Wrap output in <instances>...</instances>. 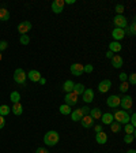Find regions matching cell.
Masks as SVG:
<instances>
[{
    "instance_id": "1",
    "label": "cell",
    "mask_w": 136,
    "mask_h": 153,
    "mask_svg": "<svg viewBox=\"0 0 136 153\" xmlns=\"http://www.w3.org/2000/svg\"><path fill=\"white\" fill-rule=\"evenodd\" d=\"M58 140H60V135H58V133L55 130L48 131V133L44 135V142H45V145H48V146H55V145H57Z\"/></svg>"
},
{
    "instance_id": "2",
    "label": "cell",
    "mask_w": 136,
    "mask_h": 153,
    "mask_svg": "<svg viewBox=\"0 0 136 153\" xmlns=\"http://www.w3.org/2000/svg\"><path fill=\"white\" fill-rule=\"evenodd\" d=\"M113 119H114V122H117V123H124V124H126V123H129V115H128V112L126 111H117L116 114L113 115Z\"/></svg>"
},
{
    "instance_id": "3",
    "label": "cell",
    "mask_w": 136,
    "mask_h": 153,
    "mask_svg": "<svg viewBox=\"0 0 136 153\" xmlns=\"http://www.w3.org/2000/svg\"><path fill=\"white\" fill-rule=\"evenodd\" d=\"M26 78H27V75L23 69H16L15 71H14V81H15L16 84L25 85L26 84Z\"/></svg>"
},
{
    "instance_id": "4",
    "label": "cell",
    "mask_w": 136,
    "mask_h": 153,
    "mask_svg": "<svg viewBox=\"0 0 136 153\" xmlns=\"http://www.w3.org/2000/svg\"><path fill=\"white\" fill-rule=\"evenodd\" d=\"M113 23L117 29H125V27H128V21H126V18L124 15H116L113 19Z\"/></svg>"
},
{
    "instance_id": "5",
    "label": "cell",
    "mask_w": 136,
    "mask_h": 153,
    "mask_svg": "<svg viewBox=\"0 0 136 153\" xmlns=\"http://www.w3.org/2000/svg\"><path fill=\"white\" fill-rule=\"evenodd\" d=\"M132 104H133V100L131 96H124V97H120V105L123 107V111L124 109H128L129 111L131 108H132Z\"/></svg>"
},
{
    "instance_id": "6",
    "label": "cell",
    "mask_w": 136,
    "mask_h": 153,
    "mask_svg": "<svg viewBox=\"0 0 136 153\" xmlns=\"http://www.w3.org/2000/svg\"><path fill=\"white\" fill-rule=\"evenodd\" d=\"M64 6H65L64 0H55L52 3V11L55 14H60V13H63V10H64Z\"/></svg>"
},
{
    "instance_id": "7",
    "label": "cell",
    "mask_w": 136,
    "mask_h": 153,
    "mask_svg": "<svg viewBox=\"0 0 136 153\" xmlns=\"http://www.w3.org/2000/svg\"><path fill=\"white\" fill-rule=\"evenodd\" d=\"M106 104H107V107H110V108H117L120 105V97L116 95L109 96V97L106 98Z\"/></svg>"
},
{
    "instance_id": "8",
    "label": "cell",
    "mask_w": 136,
    "mask_h": 153,
    "mask_svg": "<svg viewBox=\"0 0 136 153\" xmlns=\"http://www.w3.org/2000/svg\"><path fill=\"white\" fill-rule=\"evenodd\" d=\"M110 88H112V81H110V79H104V81H101L99 85H98V90H99L101 93L109 92Z\"/></svg>"
},
{
    "instance_id": "9",
    "label": "cell",
    "mask_w": 136,
    "mask_h": 153,
    "mask_svg": "<svg viewBox=\"0 0 136 153\" xmlns=\"http://www.w3.org/2000/svg\"><path fill=\"white\" fill-rule=\"evenodd\" d=\"M65 104L69 105V107H74V105H76V103H78V96L75 95V93H67L65 95Z\"/></svg>"
},
{
    "instance_id": "10",
    "label": "cell",
    "mask_w": 136,
    "mask_h": 153,
    "mask_svg": "<svg viewBox=\"0 0 136 153\" xmlns=\"http://www.w3.org/2000/svg\"><path fill=\"white\" fill-rule=\"evenodd\" d=\"M30 29H31V23H30L29 21L20 22L19 25H18V32L20 33V36H22V34H26L27 32H30Z\"/></svg>"
},
{
    "instance_id": "11",
    "label": "cell",
    "mask_w": 136,
    "mask_h": 153,
    "mask_svg": "<svg viewBox=\"0 0 136 153\" xmlns=\"http://www.w3.org/2000/svg\"><path fill=\"white\" fill-rule=\"evenodd\" d=\"M82 97H83L82 100L88 104V103H91V101L94 100V90H93V89H84Z\"/></svg>"
},
{
    "instance_id": "12",
    "label": "cell",
    "mask_w": 136,
    "mask_h": 153,
    "mask_svg": "<svg viewBox=\"0 0 136 153\" xmlns=\"http://www.w3.org/2000/svg\"><path fill=\"white\" fill-rule=\"evenodd\" d=\"M71 72L75 75V77H80V75L84 72L83 64H80V63H74V64L71 66Z\"/></svg>"
},
{
    "instance_id": "13",
    "label": "cell",
    "mask_w": 136,
    "mask_h": 153,
    "mask_svg": "<svg viewBox=\"0 0 136 153\" xmlns=\"http://www.w3.org/2000/svg\"><path fill=\"white\" fill-rule=\"evenodd\" d=\"M80 123L84 129H90V127H93V124H94V119H93L90 115H84L80 119Z\"/></svg>"
},
{
    "instance_id": "14",
    "label": "cell",
    "mask_w": 136,
    "mask_h": 153,
    "mask_svg": "<svg viewBox=\"0 0 136 153\" xmlns=\"http://www.w3.org/2000/svg\"><path fill=\"white\" fill-rule=\"evenodd\" d=\"M26 75L31 82H39V79H41V72L37 71V70H30Z\"/></svg>"
},
{
    "instance_id": "15",
    "label": "cell",
    "mask_w": 136,
    "mask_h": 153,
    "mask_svg": "<svg viewBox=\"0 0 136 153\" xmlns=\"http://www.w3.org/2000/svg\"><path fill=\"white\" fill-rule=\"evenodd\" d=\"M112 36H113L114 41H120V40H123L124 37H125V33H124V29H117V27H114V30L112 32Z\"/></svg>"
},
{
    "instance_id": "16",
    "label": "cell",
    "mask_w": 136,
    "mask_h": 153,
    "mask_svg": "<svg viewBox=\"0 0 136 153\" xmlns=\"http://www.w3.org/2000/svg\"><path fill=\"white\" fill-rule=\"evenodd\" d=\"M110 60H112V66L114 69H121L123 67V58L120 55H114Z\"/></svg>"
},
{
    "instance_id": "17",
    "label": "cell",
    "mask_w": 136,
    "mask_h": 153,
    "mask_svg": "<svg viewBox=\"0 0 136 153\" xmlns=\"http://www.w3.org/2000/svg\"><path fill=\"white\" fill-rule=\"evenodd\" d=\"M69 115H71V118H72V120H74V122H80V119L84 116L83 112H82V108L74 109V111H72Z\"/></svg>"
},
{
    "instance_id": "18",
    "label": "cell",
    "mask_w": 136,
    "mask_h": 153,
    "mask_svg": "<svg viewBox=\"0 0 136 153\" xmlns=\"http://www.w3.org/2000/svg\"><path fill=\"white\" fill-rule=\"evenodd\" d=\"M95 141H97L99 145H104V143L107 142V135L106 133H104V131H99V133L95 134Z\"/></svg>"
},
{
    "instance_id": "19",
    "label": "cell",
    "mask_w": 136,
    "mask_h": 153,
    "mask_svg": "<svg viewBox=\"0 0 136 153\" xmlns=\"http://www.w3.org/2000/svg\"><path fill=\"white\" fill-rule=\"evenodd\" d=\"M121 49H123V45H121L118 41H113V42H110V44H109V51H110V52L118 53Z\"/></svg>"
},
{
    "instance_id": "20",
    "label": "cell",
    "mask_w": 136,
    "mask_h": 153,
    "mask_svg": "<svg viewBox=\"0 0 136 153\" xmlns=\"http://www.w3.org/2000/svg\"><path fill=\"white\" fill-rule=\"evenodd\" d=\"M101 122L104 124H110L113 123L114 119H113V114H110V112H106V114H102V116H101Z\"/></svg>"
},
{
    "instance_id": "21",
    "label": "cell",
    "mask_w": 136,
    "mask_h": 153,
    "mask_svg": "<svg viewBox=\"0 0 136 153\" xmlns=\"http://www.w3.org/2000/svg\"><path fill=\"white\" fill-rule=\"evenodd\" d=\"M84 92V85L83 84H75L74 89H72V93H75L76 96H82Z\"/></svg>"
},
{
    "instance_id": "22",
    "label": "cell",
    "mask_w": 136,
    "mask_h": 153,
    "mask_svg": "<svg viewBox=\"0 0 136 153\" xmlns=\"http://www.w3.org/2000/svg\"><path fill=\"white\" fill-rule=\"evenodd\" d=\"M11 111H12V114L16 115V116L22 115L23 108H22V105H20V103H15V104H12V107H11Z\"/></svg>"
},
{
    "instance_id": "23",
    "label": "cell",
    "mask_w": 136,
    "mask_h": 153,
    "mask_svg": "<svg viewBox=\"0 0 136 153\" xmlns=\"http://www.w3.org/2000/svg\"><path fill=\"white\" fill-rule=\"evenodd\" d=\"M74 81H71V79H67V81L64 82V85H63V90L65 92V93H71L72 89H74Z\"/></svg>"
},
{
    "instance_id": "24",
    "label": "cell",
    "mask_w": 136,
    "mask_h": 153,
    "mask_svg": "<svg viewBox=\"0 0 136 153\" xmlns=\"http://www.w3.org/2000/svg\"><path fill=\"white\" fill-rule=\"evenodd\" d=\"M88 115H90L94 120H95V119H101V116H102V111H101L99 108H93V109H90Z\"/></svg>"
},
{
    "instance_id": "25",
    "label": "cell",
    "mask_w": 136,
    "mask_h": 153,
    "mask_svg": "<svg viewBox=\"0 0 136 153\" xmlns=\"http://www.w3.org/2000/svg\"><path fill=\"white\" fill-rule=\"evenodd\" d=\"M58 111H60V114H61V115H69L72 112V109H71V107H69V105L61 104V105H60V108H58Z\"/></svg>"
},
{
    "instance_id": "26",
    "label": "cell",
    "mask_w": 136,
    "mask_h": 153,
    "mask_svg": "<svg viewBox=\"0 0 136 153\" xmlns=\"http://www.w3.org/2000/svg\"><path fill=\"white\" fill-rule=\"evenodd\" d=\"M10 19V13L6 8H0V21H8Z\"/></svg>"
},
{
    "instance_id": "27",
    "label": "cell",
    "mask_w": 136,
    "mask_h": 153,
    "mask_svg": "<svg viewBox=\"0 0 136 153\" xmlns=\"http://www.w3.org/2000/svg\"><path fill=\"white\" fill-rule=\"evenodd\" d=\"M10 100L12 101L14 104H15V103H19V101H20V95H19V92H12V93L10 95Z\"/></svg>"
},
{
    "instance_id": "28",
    "label": "cell",
    "mask_w": 136,
    "mask_h": 153,
    "mask_svg": "<svg viewBox=\"0 0 136 153\" xmlns=\"http://www.w3.org/2000/svg\"><path fill=\"white\" fill-rule=\"evenodd\" d=\"M10 111H11V108L8 107V105H6V104L0 105V115H1V116H6V115H8V114H10Z\"/></svg>"
},
{
    "instance_id": "29",
    "label": "cell",
    "mask_w": 136,
    "mask_h": 153,
    "mask_svg": "<svg viewBox=\"0 0 136 153\" xmlns=\"http://www.w3.org/2000/svg\"><path fill=\"white\" fill-rule=\"evenodd\" d=\"M109 126H110V130L113 131V133H118V131L121 130L120 123H117V122H113V123H110Z\"/></svg>"
},
{
    "instance_id": "30",
    "label": "cell",
    "mask_w": 136,
    "mask_h": 153,
    "mask_svg": "<svg viewBox=\"0 0 136 153\" xmlns=\"http://www.w3.org/2000/svg\"><path fill=\"white\" fill-rule=\"evenodd\" d=\"M19 42L22 45H27V44H30V37L27 36V34H22V36L19 37Z\"/></svg>"
},
{
    "instance_id": "31",
    "label": "cell",
    "mask_w": 136,
    "mask_h": 153,
    "mask_svg": "<svg viewBox=\"0 0 136 153\" xmlns=\"http://www.w3.org/2000/svg\"><path fill=\"white\" fill-rule=\"evenodd\" d=\"M125 133L126 134H133V135H135V127H133L132 124L126 123L125 124Z\"/></svg>"
},
{
    "instance_id": "32",
    "label": "cell",
    "mask_w": 136,
    "mask_h": 153,
    "mask_svg": "<svg viewBox=\"0 0 136 153\" xmlns=\"http://www.w3.org/2000/svg\"><path fill=\"white\" fill-rule=\"evenodd\" d=\"M133 138H135V135H133V134H125V137H124V142H125V143H132L133 142Z\"/></svg>"
},
{
    "instance_id": "33",
    "label": "cell",
    "mask_w": 136,
    "mask_h": 153,
    "mask_svg": "<svg viewBox=\"0 0 136 153\" xmlns=\"http://www.w3.org/2000/svg\"><path fill=\"white\" fill-rule=\"evenodd\" d=\"M128 89H129V84H128V81L121 82V84H120V90L123 92V93H125Z\"/></svg>"
},
{
    "instance_id": "34",
    "label": "cell",
    "mask_w": 136,
    "mask_h": 153,
    "mask_svg": "<svg viewBox=\"0 0 136 153\" xmlns=\"http://www.w3.org/2000/svg\"><path fill=\"white\" fill-rule=\"evenodd\" d=\"M128 32H129L131 36H135V34H136V23L135 22L131 23V26L128 27Z\"/></svg>"
},
{
    "instance_id": "35",
    "label": "cell",
    "mask_w": 136,
    "mask_h": 153,
    "mask_svg": "<svg viewBox=\"0 0 136 153\" xmlns=\"http://www.w3.org/2000/svg\"><path fill=\"white\" fill-rule=\"evenodd\" d=\"M116 13H117V15H123V13H124V6L123 4H117L116 6Z\"/></svg>"
},
{
    "instance_id": "36",
    "label": "cell",
    "mask_w": 136,
    "mask_h": 153,
    "mask_svg": "<svg viewBox=\"0 0 136 153\" xmlns=\"http://www.w3.org/2000/svg\"><path fill=\"white\" fill-rule=\"evenodd\" d=\"M83 70H84V72H87V74H90V72H93L94 67H93L91 64H86V66H83Z\"/></svg>"
},
{
    "instance_id": "37",
    "label": "cell",
    "mask_w": 136,
    "mask_h": 153,
    "mask_svg": "<svg viewBox=\"0 0 136 153\" xmlns=\"http://www.w3.org/2000/svg\"><path fill=\"white\" fill-rule=\"evenodd\" d=\"M128 79H129V84L131 85H136V74H135V72H132V74L128 77Z\"/></svg>"
},
{
    "instance_id": "38",
    "label": "cell",
    "mask_w": 136,
    "mask_h": 153,
    "mask_svg": "<svg viewBox=\"0 0 136 153\" xmlns=\"http://www.w3.org/2000/svg\"><path fill=\"white\" fill-rule=\"evenodd\" d=\"M7 47H8V42L7 41H0V52H3L4 49H7Z\"/></svg>"
},
{
    "instance_id": "39",
    "label": "cell",
    "mask_w": 136,
    "mask_h": 153,
    "mask_svg": "<svg viewBox=\"0 0 136 153\" xmlns=\"http://www.w3.org/2000/svg\"><path fill=\"white\" fill-rule=\"evenodd\" d=\"M118 78H120L121 82H125V81H128V75H126L125 72H121V74L118 75Z\"/></svg>"
},
{
    "instance_id": "40",
    "label": "cell",
    "mask_w": 136,
    "mask_h": 153,
    "mask_svg": "<svg viewBox=\"0 0 136 153\" xmlns=\"http://www.w3.org/2000/svg\"><path fill=\"white\" fill-rule=\"evenodd\" d=\"M4 124H6V119H4V116H1V115H0V130L4 127Z\"/></svg>"
},
{
    "instance_id": "41",
    "label": "cell",
    "mask_w": 136,
    "mask_h": 153,
    "mask_svg": "<svg viewBox=\"0 0 136 153\" xmlns=\"http://www.w3.org/2000/svg\"><path fill=\"white\" fill-rule=\"evenodd\" d=\"M36 153H49V150L45 149V148H38V149L36 150Z\"/></svg>"
},
{
    "instance_id": "42",
    "label": "cell",
    "mask_w": 136,
    "mask_h": 153,
    "mask_svg": "<svg viewBox=\"0 0 136 153\" xmlns=\"http://www.w3.org/2000/svg\"><path fill=\"white\" fill-rule=\"evenodd\" d=\"M82 112H83V115H88L90 108H88V107H82Z\"/></svg>"
},
{
    "instance_id": "43",
    "label": "cell",
    "mask_w": 136,
    "mask_h": 153,
    "mask_svg": "<svg viewBox=\"0 0 136 153\" xmlns=\"http://www.w3.org/2000/svg\"><path fill=\"white\" fill-rule=\"evenodd\" d=\"M113 52H110V51H107V52H106V58H109V59H112V58H113Z\"/></svg>"
},
{
    "instance_id": "44",
    "label": "cell",
    "mask_w": 136,
    "mask_h": 153,
    "mask_svg": "<svg viewBox=\"0 0 136 153\" xmlns=\"http://www.w3.org/2000/svg\"><path fill=\"white\" fill-rule=\"evenodd\" d=\"M95 131H97V133L102 131V127H101V126H95Z\"/></svg>"
},
{
    "instance_id": "45",
    "label": "cell",
    "mask_w": 136,
    "mask_h": 153,
    "mask_svg": "<svg viewBox=\"0 0 136 153\" xmlns=\"http://www.w3.org/2000/svg\"><path fill=\"white\" fill-rule=\"evenodd\" d=\"M65 4H74L75 3V0H67V1H64Z\"/></svg>"
},
{
    "instance_id": "46",
    "label": "cell",
    "mask_w": 136,
    "mask_h": 153,
    "mask_svg": "<svg viewBox=\"0 0 136 153\" xmlns=\"http://www.w3.org/2000/svg\"><path fill=\"white\" fill-rule=\"evenodd\" d=\"M126 153H136V150H135V149H129V150H128V152H126Z\"/></svg>"
},
{
    "instance_id": "47",
    "label": "cell",
    "mask_w": 136,
    "mask_h": 153,
    "mask_svg": "<svg viewBox=\"0 0 136 153\" xmlns=\"http://www.w3.org/2000/svg\"><path fill=\"white\" fill-rule=\"evenodd\" d=\"M39 82H41V84H45L46 81H45V79H44V78H42V77H41V79H39Z\"/></svg>"
},
{
    "instance_id": "48",
    "label": "cell",
    "mask_w": 136,
    "mask_h": 153,
    "mask_svg": "<svg viewBox=\"0 0 136 153\" xmlns=\"http://www.w3.org/2000/svg\"><path fill=\"white\" fill-rule=\"evenodd\" d=\"M1 58H3V56H1V52H0V60H1Z\"/></svg>"
}]
</instances>
